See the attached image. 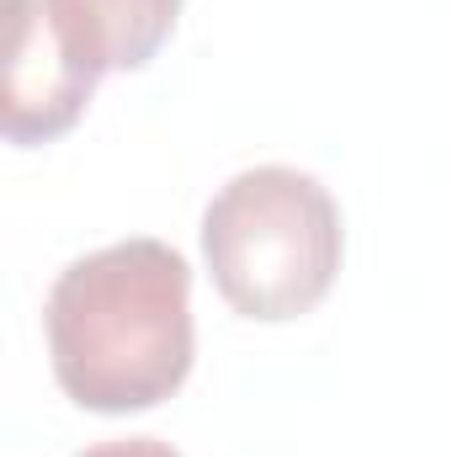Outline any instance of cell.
<instances>
[{
  "instance_id": "cell-1",
  "label": "cell",
  "mask_w": 452,
  "mask_h": 457,
  "mask_svg": "<svg viewBox=\"0 0 452 457\" xmlns=\"http://www.w3.org/2000/svg\"><path fill=\"white\" fill-rule=\"evenodd\" d=\"M54 383L91 415L165 404L197 356L192 266L165 239H117L70 261L43 303Z\"/></svg>"
},
{
  "instance_id": "cell-2",
  "label": "cell",
  "mask_w": 452,
  "mask_h": 457,
  "mask_svg": "<svg viewBox=\"0 0 452 457\" xmlns=\"http://www.w3.org/2000/svg\"><path fill=\"white\" fill-rule=\"evenodd\" d=\"M346 228L331 187L293 165L229 176L203 213V261L234 314L288 325L325 303L340 277Z\"/></svg>"
},
{
  "instance_id": "cell-3",
  "label": "cell",
  "mask_w": 452,
  "mask_h": 457,
  "mask_svg": "<svg viewBox=\"0 0 452 457\" xmlns=\"http://www.w3.org/2000/svg\"><path fill=\"white\" fill-rule=\"evenodd\" d=\"M5 86H0V133L21 149L48 144L70 133L91 96L96 80L64 54L43 0H5Z\"/></svg>"
},
{
  "instance_id": "cell-4",
  "label": "cell",
  "mask_w": 452,
  "mask_h": 457,
  "mask_svg": "<svg viewBox=\"0 0 452 457\" xmlns=\"http://www.w3.org/2000/svg\"><path fill=\"white\" fill-rule=\"evenodd\" d=\"M43 11L91 80L144 70L181 21V0H43Z\"/></svg>"
},
{
  "instance_id": "cell-5",
  "label": "cell",
  "mask_w": 452,
  "mask_h": 457,
  "mask_svg": "<svg viewBox=\"0 0 452 457\" xmlns=\"http://www.w3.org/2000/svg\"><path fill=\"white\" fill-rule=\"evenodd\" d=\"M75 457H181V453L160 436H117V442H96V447H86Z\"/></svg>"
}]
</instances>
